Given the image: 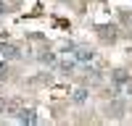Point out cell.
Returning a JSON list of instances; mask_svg holds the SVG:
<instances>
[{
	"mask_svg": "<svg viewBox=\"0 0 132 126\" xmlns=\"http://www.w3.org/2000/svg\"><path fill=\"white\" fill-rule=\"evenodd\" d=\"M5 10H8V8H5V0H0V16H3Z\"/></svg>",
	"mask_w": 132,
	"mask_h": 126,
	"instance_id": "cell-9",
	"label": "cell"
},
{
	"mask_svg": "<svg viewBox=\"0 0 132 126\" xmlns=\"http://www.w3.org/2000/svg\"><path fill=\"white\" fill-rule=\"evenodd\" d=\"M0 50H3V55H5V58H13V60H16V58H21V52H19L13 45H3Z\"/></svg>",
	"mask_w": 132,
	"mask_h": 126,
	"instance_id": "cell-7",
	"label": "cell"
},
{
	"mask_svg": "<svg viewBox=\"0 0 132 126\" xmlns=\"http://www.w3.org/2000/svg\"><path fill=\"white\" fill-rule=\"evenodd\" d=\"M71 58H74L77 63H93V60H95V50H87V47H82V45H77L74 52H71Z\"/></svg>",
	"mask_w": 132,
	"mask_h": 126,
	"instance_id": "cell-1",
	"label": "cell"
},
{
	"mask_svg": "<svg viewBox=\"0 0 132 126\" xmlns=\"http://www.w3.org/2000/svg\"><path fill=\"white\" fill-rule=\"evenodd\" d=\"M129 79H132V76H129L127 71H122V68H116V71L111 74V81L116 84V89H119V92H122V87H124V84H127Z\"/></svg>",
	"mask_w": 132,
	"mask_h": 126,
	"instance_id": "cell-4",
	"label": "cell"
},
{
	"mask_svg": "<svg viewBox=\"0 0 132 126\" xmlns=\"http://www.w3.org/2000/svg\"><path fill=\"white\" fill-rule=\"evenodd\" d=\"M56 68H58L61 74H74V71H77V60H74V58H69V60H58Z\"/></svg>",
	"mask_w": 132,
	"mask_h": 126,
	"instance_id": "cell-5",
	"label": "cell"
},
{
	"mask_svg": "<svg viewBox=\"0 0 132 126\" xmlns=\"http://www.w3.org/2000/svg\"><path fill=\"white\" fill-rule=\"evenodd\" d=\"M16 121L19 123H37V113L32 110V108H24V110H16Z\"/></svg>",
	"mask_w": 132,
	"mask_h": 126,
	"instance_id": "cell-3",
	"label": "cell"
},
{
	"mask_svg": "<svg viewBox=\"0 0 132 126\" xmlns=\"http://www.w3.org/2000/svg\"><path fill=\"white\" fill-rule=\"evenodd\" d=\"M87 97H90V92H87L85 87H79V89H74L71 102H74V105H85V102H87Z\"/></svg>",
	"mask_w": 132,
	"mask_h": 126,
	"instance_id": "cell-6",
	"label": "cell"
},
{
	"mask_svg": "<svg viewBox=\"0 0 132 126\" xmlns=\"http://www.w3.org/2000/svg\"><path fill=\"white\" fill-rule=\"evenodd\" d=\"M40 60H42V63H48V66H56V63H58V58L53 55V52H42Z\"/></svg>",
	"mask_w": 132,
	"mask_h": 126,
	"instance_id": "cell-8",
	"label": "cell"
},
{
	"mask_svg": "<svg viewBox=\"0 0 132 126\" xmlns=\"http://www.w3.org/2000/svg\"><path fill=\"white\" fill-rule=\"evenodd\" d=\"M124 100H114V102H108L106 105V116L108 118H122V113H124Z\"/></svg>",
	"mask_w": 132,
	"mask_h": 126,
	"instance_id": "cell-2",
	"label": "cell"
}]
</instances>
